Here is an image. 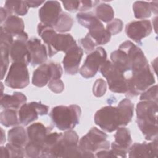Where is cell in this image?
Returning <instances> with one entry per match:
<instances>
[{"mask_svg": "<svg viewBox=\"0 0 158 158\" xmlns=\"http://www.w3.org/2000/svg\"><path fill=\"white\" fill-rule=\"evenodd\" d=\"M10 57L12 62H21L28 65L30 63V55L27 41L15 39L10 49Z\"/></svg>", "mask_w": 158, "mask_h": 158, "instance_id": "obj_19", "label": "cell"}, {"mask_svg": "<svg viewBox=\"0 0 158 158\" xmlns=\"http://www.w3.org/2000/svg\"><path fill=\"white\" fill-rule=\"evenodd\" d=\"M107 90L106 82L101 79H97L93 86V93L96 97H101L105 94Z\"/></svg>", "mask_w": 158, "mask_h": 158, "instance_id": "obj_36", "label": "cell"}, {"mask_svg": "<svg viewBox=\"0 0 158 158\" xmlns=\"http://www.w3.org/2000/svg\"><path fill=\"white\" fill-rule=\"evenodd\" d=\"M112 63L122 72L131 70V64L127 54L123 50L118 49L113 51L110 54Z\"/></svg>", "mask_w": 158, "mask_h": 158, "instance_id": "obj_24", "label": "cell"}, {"mask_svg": "<svg viewBox=\"0 0 158 158\" xmlns=\"http://www.w3.org/2000/svg\"><path fill=\"white\" fill-rule=\"evenodd\" d=\"M28 7H37L41 4L44 3V1H25Z\"/></svg>", "mask_w": 158, "mask_h": 158, "instance_id": "obj_43", "label": "cell"}, {"mask_svg": "<svg viewBox=\"0 0 158 158\" xmlns=\"http://www.w3.org/2000/svg\"><path fill=\"white\" fill-rule=\"evenodd\" d=\"M94 15L99 20L104 22H109L113 20L114 12L109 4L102 3L96 6Z\"/></svg>", "mask_w": 158, "mask_h": 158, "instance_id": "obj_28", "label": "cell"}, {"mask_svg": "<svg viewBox=\"0 0 158 158\" xmlns=\"http://www.w3.org/2000/svg\"><path fill=\"white\" fill-rule=\"evenodd\" d=\"M110 150L114 157H127V154L128 152V149L118 146L115 142L111 143Z\"/></svg>", "mask_w": 158, "mask_h": 158, "instance_id": "obj_39", "label": "cell"}, {"mask_svg": "<svg viewBox=\"0 0 158 158\" xmlns=\"http://www.w3.org/2000/svg\"><path fill=\"white\" fill-rule=\"evenodd\" d=\"M136 123L146 139L157 138V102L141 101L137 104Z\"/></svg>", "mask_w": 158, "mask_h": 158, "instance_id": "obj_1", "label": "cell"}, {"mask_svg": "<svg viewBox=\"0 0 158 158\" xmlns=\"http://www.w3.org/2000/svg\"><path fill=\"white\" fill-rule=\"evenodd\" d=\"M123 25V22L120 19H114L107 24L106 30L111 35H115L121 32Z\"/></svg>", "mask_w": 158, "mask_h": 158, "instance_id": "obj_33", "label": "cell"}, {"mask_svg": "<svg viewBox=\"0 0 158 158\" xmlns=\"http://www.w3.org/2000/svg\"><path fill=\"white\" fill-rule=\"evenodd\" d=\"M80 1H62L64 8L69 12H75L78 10Z\"/></svg>", "mask_w": 158, "mask_h": 158, "instance_id": "obj_41", "label": "cell"}, {"mask_svg": "<svg viewBox=\"0 0 158 158\" xmlns=\"http://www.w3.org/2000/svg\"><path fill=\"white\" fill-rule=\"evenodd\" d=\"M152 30L151 22L148 20L133 21L125 27V33L128 38L137 43H141V40L149 36Z\"/></svg>", "mask_w": 158, "mask_h": 158, "instance_id": "obj_12", "label": "cell"}, {"mask_svg": "<svg viewBox=\"0 0 158 158\" xmlns=\"http://www.w3.org/2000/svg\"><path fill=\"white\" fill-rule=\"evenodd\" d=\"M73 23V18L66 12H62L58 22L54 27V30L58 32L65 33L69 31Z\"/></svg>", "mask_w": 158, "mask_h": 158, "instance_id": "obj_31", "label": "cell"}, {"mask_svg": "<svg viewBox=\"0 0 158 158\" xmlns=\"http://www.w3.org/2000/svg\"><path fill=\"white\" fill-rule=\"evenodd\" d=\"M102 75L107 80L109 89L117 93H126L127 91V79L111 61L106 60L99 69Z\"/></svg>", "mask_w": 158, "mask_h": 158, "instance_id": "obj_7", "label": "cell"}, {"mask_svg": "<svg viewBox=\"0 0 158 158\" xmlns=\"http://www.w3.org/2000/svg\"><path fill=\"white\" fill-rule=\"evenodd\" d=\"M8 141L12 145L24 148L28 142L27 133L23 127L17 126L9 130L7 134Z\"/></svg>", "mask_w": 158, "mask_h": 158, "instance_id": "obj_23", "label": "cell"}, {"mask_svg": "<svg viewBox=\"0 0 158 158\" xmlns=\"http://www.w3.org/2000/svg\"><path fill=\"white\" fill-rule=\"evenodd\" d=\"M27 46L30 55V64L32 66L43 64L48 59V49L41 40L33 38L27 41Z\"/></svg>", "mask_w": 158, "mask_h": 158, "instance_id": "obj_13", "label": "cell"}, {"mask_svg": "<svg viewBox=\"0 0 158 158\" xmlns=\"http://www.w3.org/2000/svg\"><path fill=\"white\" fill-rule=\"evenodd\" d=\"M78 22L88 28V34L96 43V45L106 44L111 37V35L105 29L102 22L92 12H79L77 14Z\"/></svg>", "mask_w": 158, "mask_h": 158, "instance_id": "obj_4", "label": "cell"}, {"mask_svg": "<svg viewBox=\"0 0 158 158\" xmlns=\"http://www.w3.org/2000/svg\"><path fill=\"white\" fill-rule=\"evenodd\" d=\"M38 115L34 102L24 104L20 107L18 112L19 122L24 126L37 120Z\"/></svg>", "mask_w": 158, "mask_h": 158, "instance_id": "obj_22", "label": "cell"}, {"mask_svg": "<svg viewBox=\"0 0 158 158\" xmlns=\"http://www.w3.org/2000/svg\"><path fill=\"white\" fill-rule=\"evenodd\" d=\"M106 59L107 53L105 49L102 47H98L87 56L80 69V73L85 78L93 77L107 60Z\"/></svg>", "mask_w": 158, "mask_h": 158, "instance_id": "obj_10", "label": "cell"}, {"mask_svg": "<svg viewBox=\"0 0 158 158\" xmlns=\"http://www.w3.org/2000/svg\"><path fill=\"white\" fill-rule=\"evenodd\" d=\"M141 101H152L157 102V86L154 85L148 88L141 93Z\"/></svg>", "mask_w": 158, "mask_h": 158, "instance_id": "obj_35", "label": "cell"}, {"mask_svg": "<svg viewBox=\"0 0 158 158\" xmlns=\"http://www.w3.org/2000/svg\"><path fill=\"white\" fill-rule=\"evenodd\" d=\"M62 12V9L58 1H49L45 2L40 9L38 14L41 23L54 28Z\"/></svg>", "mask_w": 158, "mask_h": 158, "instance_id": "obj_11", "label": "cell"}, {"mask_svg": "<svg viewBox=\"0 0 158 158\" xmlns=\"http://www.w3.org/2000/svg\"><path fill=\"white\" fill-rule=\"evenodd\" d=\"M149 4H150L151 11L156 14L157 13V1H152L149 2Z\"/></svg>", "mask_w": 158, "mask_h": 158, "instance_id": "obj_45", "label": "cell"}, {"mask_svg": "<svg viewBox=\"0 0 158 158\" xmlns=\"http://www.w3.org/2000/svg\"><path fill=\"white\" fill-rule=\"evenodd\" d=\"M27 97L20 92H14L12 95L2 94L1 98V107L5 109H17L26 103Z\"/></svg>", "mask_w": 158, "mask_h": 158, "instance_id": "obj_21", "label": "cell"}, {"mask_svg": "<svg viewBox=\"0 0 158 158\" xmlns=\"http://www.w3.org/2000/svg\"><path fill=\"white\" fill-rule=\"evenodd\" d=\"M78 42L86 54H89L93 52L96 46H97L96 43L88 34H87L85 38L80 39Z\"/></svg>", "mask_w": 158, "mask_h": 158, "instance_id": "obj_34", "label": "cell"}, {"mask_svg": "<svg viewBox=\"0 0 158 158\" xmlns=\"http://www.w3.org/2000/svg\"><path fill=\"white\" fill-rule=\"evenodd\" d=\"M62 74L61 65L56 62L43 64L34 72L32 84L37 87H43L52 79L60 78Z\"/></svg>", "mask_w": 158, "mask_h": 158, "instance_id": "obj_8", "label": "cell"}, {"mask_svg": "<svg viewBox=\"0 0 158 158\" xmlns=\"http://www.w3.org/2000/svg\"><path fill=\"white\" fill-rule=\"evenodd\" d=\"M1 27L4 31L11 34L15 39L28 41V35L24 31V23L21 18L12 15L7 17Z\"/></svg>", "mask_w": 158, "mask_h": 158, "instance_id": "obj_16", "label": "cell"}, {"mask_svg": "<svg viewBox=\"0 0 158 158\" xmlns=\"http://www.w3.org/2000/svg\"><path fill=\"white\" fill-rule=\"evenodd\" d=\"M4 8L12 15L13 13L17 15H25L28 12V7L25 1H6Z\"/></svg>", "mask_w": 158, "mask_h": 158, "instance_id": "obj_27", "label": "cell"}, {"mask_svg": "<svg viewBox=\"0 0 158 158\" xmlns=\"http://www.w3.org/2000/svg\"><path fill=\"white\" fill-rule=\"evenodd\" d=\"M155 78L149 65L132 70V75L127 78V91L129 96H138L155 83Z\"/></svg>", "mask_w": 158, "mask_h": 158, "instance_id": "obj_5", "label": "cell"}, {"mask_svg": "<svg viewBox=\"0 0 158 158\" xmlns=\"http://www.w3.org/2000/svg\"><path fill=\"white\" fill-rule=\"evenodd\" d=\"M81 110L80 106H57L53 107L49 116L54 125L60 130H69L79 123Z\"/></svg>", "mask_w": 158, "mask_h": 158, "instance_id": "obj_2", "label": "cell"}, {"mask_svg": "<svg viewBox=\"0 0 158 158\" xmlns=\"http://www.w3.org/2000/svg\"><path fill=\"white\" fill-rule=\"evenodd\" d=\"M114 142L117 144L128 150L131 145L132 139L130 131L124 127H120L117 129L116 133L114 135Z\"/></svg>", "mask_w": 158, "mask_h": 158, "instance_id": "obj_26", "label": "cell"}, {"mask_svg": "<svg viewBox=\"0 0 158 158\" xmlns=\"http://www.w3.org/2000/svg\"><path fill=\"white\" fill-rule=\"evenodd\" d=\"M49 88L55 93H60L64 89V84L60 78L52 79L48 83Z\"/></svg>", "mask_w": 158, "mask_h": 158, "instance_id": "obj_38", "label": "cell"}, {"mask_svg": "<svg viewBox=\"0 0 158 158\" xmlns=\"http://www.w3.org/2000/svg\"><path fill=\"white\" fill-rule=\"evenodd\" d=\"M128 157H157V138L151 143H136L130 146Z\"/></svg>", "mask_w": 158, "mask_h": 158, "instance_id": "obj_18", "label": "cell"}, {"mask_svg": "<svg viewBox=\"0 0 158 158\" xmlns=\"http://www.w3.org/2000/svg\"><path fill=\"white\" fill-rule=\"evenodd\" d=\"M125 120L126 123L128 125L132 119L134 112V105L131 102V101L127 99H123L122 100L117 106Z\"/></svg>", "mask_w": 158, "mask_h": 158, "instance_id": "obj_32", "label": "cell"}, {"mask_svg": "<svg viewBox=\"0 0 158 158\" xmlns=\"http://www.w3.org/2000/svg\"><path fill=\"white\" fill-rule=\"evenodd\" d=\"M107 135L104 131L93 127L79 141V146L86 153L94 154L101 150H108L110 143L107 139Z\"/></svg>", "mask_w": 158, "mask_h": 158, "instance_id": "obj_6", "label": "cell"}, {"mask_svg": "<svg viewBox=\"0 0 158 158\" xmlns=\"http://www.w3.org/2000/svg\"><path fill=\"white\" fill-rule=\"evenodd\" d=\"M95 123L102 130L111 133L120 127L127 125L118 106H105L98 110L94 117Z\"/></svg>", "mask_w": 158, "mask_h": 158, "instance_id": "obj_3", "label": "cell"}, {"mask_svg": "<svg viewBox=\"0 0 158 158\" xmlns=\"http://www.w3.org/2000/svg\"><path fill=\"white\" fill-rule=\"evenodd\" d=\"M83 54V49L77 45L72 48L65 53L62 64L67 74L73 75L78 73Z\"/></svg>", "mask_w": 158, "mask_h": 158, "instance_id": "obj_15", "label": "cell"}, {"mask_svg": "<svg viewBox=\"0 0 158 158\" xmlns=\"http://www.w3.org/2000/svg\"><path fill=\"white\" fill-rule=\"evenodd\" d=\"M30 83L27 65L21 62H12L5 79V84L14 89L25 88Z\"/></svg>", "mask_w": 158, "mask_h": 158, "instance_id": "obj_9", "label": "cell"}, {"mask_svg": "<svg viewBox=\"0 0 158 158\" xmlns=\"http://www.w3.org/2000/svg\"><path fill=\"white\" fill-rule=\"evenodd\" d=\"M9 152L10 157H23L25 156V148L16 146L7 143L6 146Z\"/></svg>", "mask_w": 158, "mask_h": 158, "instance_id": "obj_37", "label": "cell"}, {"mask_svg": "<svg viewBox=\"0 0 158 158\" xmlns=\"http://www.w3.org/2000/svg\"><path fill=\"white\" fill-rule=\"evenodd\" d=\"M0 12H1V23L2 24L3 22H4L8 17L12 15L9 11L4 7H1L0 8Z\"/></svg>", "mask_w": 158, "mask_h": 158, "instance_id": "obj_42", "label": "cell"}, {"mask_svg": "<svg viewBox=\"0 0 158 158\" xmlns=\"http://www.w3.org/2000/svg\"><path fill=\"white\" fill-rule=\"evenodd\" d=\"M99 1H80L79 2V11L81 12H85V11L91 9L96 4L98 3Z\"/></svg>", "mask_w": 158, "mask_h": 158, "instance_id": "obj_40", "label": "cell"}, {"mask_svg": "<svg viewBox=\"0 0 158 158\" xmlns=\"http://www.w3.org/2000/svg\"><path fill=\"white\" fill-rule=\"evenodd\" d=\"M38 35L41 36L43 41L47 45L48 54L49 57L56 54L54 49V44L57 39V33L52 27L40 23L37 27Z\"/></svg>", "mask_w": 158, "mask_h": 158, "instance_id": "obj_20", "label": "cell"}, {"mask_svg": "<svg viewBox=\"0 0 158 158\" xmlns=\"http://www.w3.org/2000/svg\"><path fill=\"white\" fill-rule=\"evenodd\" d=\"M133 10L135 17L138 19L149 17L152 12L149 2L145 1L135 2L133 5Z\"/></svg>", "mask_w": 158, "mask_h": 158, "instance_id": "obj_30", "label": "cell"}, {"mask_svg": "<svg viewBox=\"0 0 158 158\" xmlns=\"http://www.w3.org/2000/svg\"><path fill=\"white\" fill-rule=\"evenodd\" d=\"M1 80L4 77L9 64L10 49L14 41V36L1 27Z\"/></svg>", "mask_w": 158, "mask_h": 158, "instance_id": "obj_17", "label": "cell"}, {"mask_svg": "<svg viewBox=\"0 0 158 158\" xmlns=\"http://www.w3.org/2000/svg\"><path fill=\"white\" fill-rule=\"evenodd\" d=\"M0 121L1 123L6 127L15 126L20 123L17 111L13 109H6L1 112Z\"/></svg>", "mask_w": 158, "mask_h": 158, "instance_id": "obj_29", "label": "cell"}, {"mask_svg": "<svg viewBox=\"0 0 158 158\" xmlns=\"http://www.w3.org/2000/svg\"><path fill=\"white\" fill-rule=\"evenodd\" d=\"M51 130V128L45 127L41 123H32L27 128L28 142L43 150L46 138Z\"/></svg>", "mask_w": 158, "mask_h": 158, "instance_id": "obj_14", "label": "cell"}, {"mask_svg": "<svg viewBox=\"0 0 158 158\" xmlns=\"http://www.w3.org/2000/svg\"><path fill=\"white\" fill-rule=\"evenodd\" d=\"M1 152H0V157L1 158H9V152L7 148L5 146L1 147Z\"/></svg>", "mask_w": 158, "mask_h": 158, "instance_id": "obj_44", "label": "cell"}, {"mask_svg": "<svg viewBox=\"0 0 158 158\" xmlns=\"http://www.w3.org/2000/svg\"><path fill=\"white\" fill-rule=\"evenodd\" d=\"M77 45L76 41L70 34L59 33L57 34L54 49L56 54L59 51H63L66 53L72 48Z\"/></svg>", "mask_w": 158, "mask_h": 158, "instance_id": "obj_25", "label": "cell"}, {"mask_svg": "<svg viewBox=\"0 0 158 158\" xmlns=\"http://www.w3.org/2000/svg\"><path fill=\"white\" fill-rule=\"evenodd\" d=\"M1 144H3L4 142L6 141V136L4 133V130L1 128Z\"/></svg>", "mask_w": 158, "mask_h": 158, "instance_id": "obj_46", "label": "cell"}]
</instances>
